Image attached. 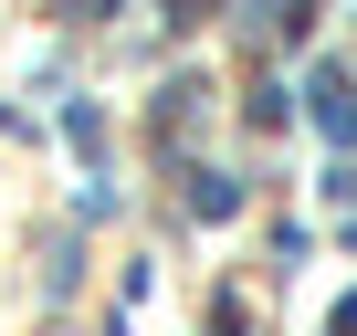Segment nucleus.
I'll return each instance as SVG.
<instances>
[{
    "mask_svg": "<svg viewBox=\"0 0 357 336\" xmlns=\"http://www.w3.org/2000/svg\"><path fill=\"white\" fill-rule=\"evenodd\" d=\"M305 105H315V126H326L336 147H357V74H347V63H315V74H305Z\"/></svg>",
    "mask_w": 357,
    "mask_h": 336,
    "instance_id": "1",
    "label": "nucleus"
}]
</instances>
